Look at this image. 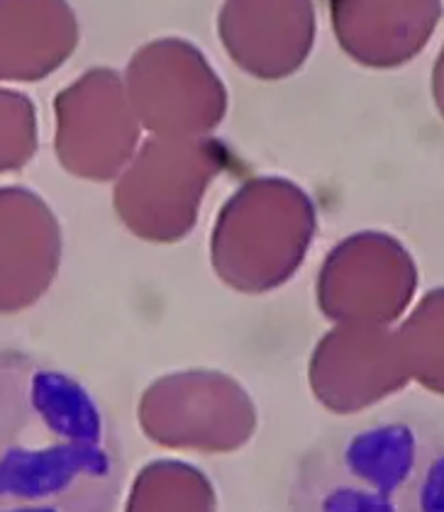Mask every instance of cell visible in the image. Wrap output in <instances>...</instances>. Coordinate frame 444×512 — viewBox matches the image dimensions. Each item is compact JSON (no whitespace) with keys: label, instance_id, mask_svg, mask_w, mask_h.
Listing matches in <instances>:
<instances>
[{"label":"cell","instance_id":"obj_1","mask_svg":"<svg viewBox=\"0 0 444 512\" xmlns=\"http://www.w3.org/2000/svg\"><path fill=\"white\" fill-rule=\"evenodd\" d=\"M122 478L118 432L86 388L0 352V512H115Z\"/></svg>","mask_w":444,"mask_h":512},{"label":"cell","instance_id":"obj_2","mask_svg":"<svg viewBox=\"0 0 444 512\" xmlns=\"http://www.w3.org/2000/svg\"><path fill=\"white\" fill-rule=\"evenodd\" d=\"M293 500L298 512H444V430L386 422L327 444Z\"/></svg>","mask_w":444,"mask_h":512},{"label":"cell","instance_id":"obj_3","mask_svg":"<svg viewBox=\"0 0 444 512\" xmlns=\"http://www.w3.org/2000/svg\"><path fill=\"white\" fill-rule=\"evenodd\" d=\"M418 283L413 259L388 235L349 237L330 254L323 274V308L332 320L384 325L410 303Z\"/></svg>","mask_w":444,"mask_h":512},{"label":"cell","instance_id":"obj_4","mask_svg":"<svg viewBox=\"0 0 444 512\" xmlns=\"http://www.w3.org/2000/svg\"><path fill=\"white\" fill-rule=\"evenodd\" d=\"M398 332L381 325H347L318 347L313 386L330 408H366L408 383Z\"/></svg>","mask_w":444,"mask_h":512},{"label":"cell","instance_id":"obj_5","mask_svg":"<svg viewBox=\"0 0 444 512\" xmlns=\"http://www.w3.org/2000/svg\"><path fill=\"white\" fill-rule=\"evenodd\" d=\"M335 30L366 66H398L420 52L442 15L440 3H337Z\"/></svg>","mask_w":444,"mask_h":512},{"label":"cell","instance_id":"obj_6","mask_svg":"<svg viewBox=\"0 0 444 512\" xmlns=\"http://www.w3.org/2000/svg\"><path fill=\"white\" fill-rule=\"evenodd\" d=\"M408 376L444 395V288L427 293L398 332Z\"/></svg>","mask_w":444,"mask_h":512},{"label":"cell","instance_id":"obj_7","mask_svg":"<svg viewBox=\"0 0 444 512\" xmlns=\"http://www.w3.org/2000/svg\"><path fill=\"white\" fill-rule=\"evenodd\" d=\"M127 512H215V498L198 471L157 464L137 478Z\"/></svg>","mask_w":444,"mask_h":512},{"label":"cell","instance_id":"obj_8","mask_svg":"<svg viewBox=\"0 0 444 512\" xmlns=\"http://www.w3.org/2000/svg\"><path fill=\"white\" fill-rule=\"evenodd\" d=\"M432 91H435L437 108H440V113L444 115V52L435 66V76H432Z\"/></svg>","mask_w":444,"mask_h":512}]
</instances>
